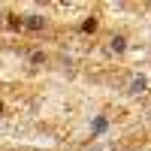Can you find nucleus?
<instances>
[{"label": "nucleus", "instance_id": "nucleus-1", "mask_svg": "<svg viewBox=\"0 0 151 151\" xmlns=\"http://www.w3.org/2000/svg\"><path fill=\"white\" fill-rule=\"evenodd\" d=\"M145 88H148V79H145V76H136V79L130 82V88H127V91H130L133 97H139V94H145Z\"/></svg>", "mask_w": 151, "mask_h": 151}, {"label": "nucleus", "instance_id": "nucleus-2", "mask_svg": "<svg viewBox=\"0 0 151 151\" xmlns=\"http://www.w3.org/2000/svg\"><path fill=\"white\" fill-rule=\"evenodd\" d=\"M21 21H24V27H30V30H42L45 27V18L42 15H24Z\"/></svg>", "mask_w": 151, "mask_h": 151}, {"label": "nucleus", "instance_id": "nucleus-3", "mask_svg": "<svg viewBox=\"0 0 151 151\" xmlns=\"http://www.w3.org/2000/svg\"><path fill=\"white\" fill-rule=\"evenodd\" d=\"M124 48H127V40H124V36H112V40H109V52H115V55H121Z\"/></svg>", "mask_w": 151, "mask_h": 151}, {"label": "nucleus", "instance_id": "nucleus-4", "mask_svg": "<svg viewBox=\"0 0 151 151\" xmlns=\"http://www.w3.org/2000/svg\"><path fill=\"white\" fill-rule=\"evenodd\" d=\"M6 18H9V27H15V30H18V27H24V21H21L18 15H6Z\"/></svg>", "mask_w": 151, "mask_h": 151}, {"label": "nucleus", "instance_id": "nucleus-5", "mask_svg": "<svg viewBox=\"0 0 151 151\" xmlns=\"http://www.w3.org/2000/svg\"><path fill=\"white\" fill-rule=\"evenodd\" d=\"M82 30H85V33H91V30H97V21H94V18H88V21L82 24Z\"/></svg>", "mask_w": 151, "mask_h": 151}, {"label": "nucleus", "instance_id": "nucleus-6", "mask_svg": "<svg viewBox=\"0 0 151 151\" xmlns=\"http://www.w3.org/2000/svg\"><path fill=\"white\" fill-rule=\"evenodd\" d=\"M30 64H45V55H42V52H33V55H30Z\"/></svg>", "mask_w": 151, "mask_h": 151}]
</instances>
